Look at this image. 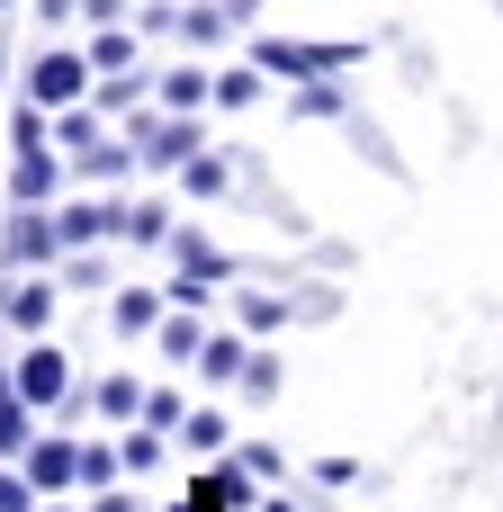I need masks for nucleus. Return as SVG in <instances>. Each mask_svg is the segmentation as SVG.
I'll return each mask as SVG.
<instances>
[{
    "label": "nucleus",
    "instance_id": "obj_8",
    "mask_svg": "<svg viewBox=\"0 0 503 512\" xmlns=\"http://www.w3.org/2000/svg\"><path fill=\"white\" fill-rule=\"evenodd\" d=\"M198 512H252L261 504V477H252V459L243 450H225V459H207V477H198Z\"/></svg>",
    "mask_w": 503,
    "mask_h": 512
},
{
    "label": "nucleus",
    "instance_id": "obj_25",
    "mask_svg": "<svg viewBox=\"0 0 503 512\" xmlns=\"http://www.w3.org/2000/svg\"><path fill=\"white\" fill-rule=\"evenodd\" d=\"M225 432H234V423H225V405H189V423H180L171 441H180V450H198V459H225Z\"/></svg>",
    "mask_w": 503,
    "mask_h": 512
},
{
    "label": "nucleus",
    "instance_id": "obj_2",
    "mask_svg": "<svg viewBox=\"0 0 503 512\" xmlns=\"http://www.w3.org/2000/svg\"><path fill=\"white\" fill-rule=\"evenodd\" d=\"M252 63L279 72V81H324V72L369 63V45L360 36H333V45H315V36H252Z\"/></svg>",
    "mask_w": 503,
    "mask_h": 512
},
{
    "label": "nucleus",
    "instance_id": "obj_22",
    "mask_svg": "<svg viewBox=\"0 0 503 512\" xmlns=\"http://www.w3.org/2000/svg\"><path fill=\"white\" fill-rule=\"evenodd\" d=\"M144 90H153L144 72H99V81H90V108H99V117H135Z\"/></svg>",
    "mask_w": 503,
    "mask_h": 512
},
{
    "label": "nucleus",
    "instance_id": "obj_30",
    "mask_svg": "<svg viewBox=\"0 0 503 512\" xmlns=\"http://www.w3.org/2000/svg\"><path fill=\"white\" fill-rule=\"evenodd\" d=\"M180 36H189V45H225V36H234L225 0H189V9H180Z\"/></svg>",
    "mask_w": 503,
    "mask_h": 512
},
{
    "label": "nucleus",
    "instance_id": "obj_35",
    "mask_svg": "<svg viewBox=\"0 0 503 512\" xmlns=\"http://www.w3.org/2000/svg\"><path fill=\"white\" fill-rule=\"evenodd\" d=\"M90 512H144V504H135L126 486H99V495H90Z\"/></svg>",
    "mask_w": 503,
    "mask_h": 512
},
{
    "label": "nucleus",
    "instance_id": "obj_32",
    "mask_svg": "<svg viewBox=\"0 0 503 512\" xmlns=\"http://www.w3.org/2000/svg\"><path fill=\"white\" fill-rule=\"evenodd\" d=\"M126 477V459H117V441H81V486L99 495V486H117Z\"/></svg>",
    "mask_w": 503,
    "mask_h": 512
},
{
    "label": "nucleus",
    "instance_id": "obj_1",
    "mask_svg": "<svg viewBox=\"0 0 503 512\" xmlns=\"http://www.w3.org/2000/svg\"><path fill=\"white\" fill-rule=\"evenodd\" d=\"M117 135L135 144V162H144L153 180H180V162L207 144V126H198V117H180V108H135Z\"/></svg>",
    "mask_w": 503,
    "mask_h": 512
},
{
    "label": "nucleus",
    "instance_id": "obj_6",
    "mask_svg": "<svg viewBox=\"0 0 503 512\" xmlns=\"http://www.w3.org/2000/svg\"><path fill=\"white\" fill-rule=\"evenodd\" d=\"M54 270H18L9 288H0V333H18V342H36L45 324H54Z\"/></svg>",
    "mask_w": 503,
    "mask_h": 512
},
{
    "label": "nucleus",
    "instance_id": "obj_34",
    "mask_svg": "<svg viewBox=\"0 0 503 512\" xmlns=\"http://www.w3.org/2000/svg\"><path fill=\"white\" fill-rule=\"evenodd\" d=\"M135 27H144V45H162V36H180V9H171V0H144Z\"/></svg>",
    "mask_w": 503,
    "mask_h": 512
},
{
    "label": "nucleus",
    "instance_id": "obj_31",
    "mask_svg": "<svg viewBox=\"0 0 503 512\" xmlns=\"http://www.w3.org/2000/svg\"><path fill=\"white\" fill-rule=\"evenodd\" d=\"M135 423H153V432H180V423H189V396H180V387H144V414H135Z\"/></svg>",
    "mask_w": 503,
    "mask_h": 512
},
{
    "label": "nucleus",
    "instance_id": "obj_7",
    "mask_svg": "<svg viewBox=\"0 0 503 512\" xmlns=\"http://www.w3.org/2000/svg\"><path fill=\"white\" fill-rule=\"evenodd\" d=\"M18 468H27L36 495H72V486H81V432H36V441L18 450Z\"/></svg>",
    "mask_w": 503,
    "mask_h": 512
},
{
    "label": "nucleus",
    "instance_id": "obj_12",
    "mask_svg": "<svg viewBox=\"0 0 503 512\" xmlns=\"http://www.w3.org/2000/svg\"><path fill=\"white\" fill-rule=\"evenodd\" d=\"M243 360H252V342H243V324H216V333L198 342V360H189V369H198L207 387H234V378H243Z\"/></svg>",
    "mask_w": 503,
    "mask_h": 512
},
{
    "label": "nucleus",
    "instance_id": "obj_40",
    "mask_svg": "<svg viewBox=\"0 0 503 512\" xmlns=\"http://www.w3.org/2000/svg\"><path fill=\"white\" fill-rule=\"evenodd\" d=\"M0 9H9V0H0Z\"/></svg>",
    "mask_w": 503,
    "mask_h": 512
},
{
    "label": "nucleus",
    "instance_id": "obj_24",
    "mask_svg": "<svg viewBox=\"0 0 503 512\" xmlns=\"http://www.w3.org/2000/svg\"><path fill=\"white\" fill-rule=\"evenodd\" d=\"M162 315H171V306H162V297H153V288H117V306H108V324H117V333H126V342H144V333H153V324H162Z\"/></svg>",
    "mask_w": 503,
    "mask_h": 512
},
{
    "label": "nucleus",
    "instance_id": "obj_37",
    "mask_svg": "<svg viewBox=\"0 0 503 512\" xmlns=\"http://www.w3.org/2000/svg\"><path fill=\"white\" fill-rule=\"evenodd\" d=\"M72 9H81V0H36V18H45V27H63Z\"/></svg>",
    "mask_w": 503,
    "mask_h": 512
},
{
    "label": "nucleus",
    "instance_id": "obj_23",
    "mask_svg": "<svg viewBox=\"0 0 503 512\" xmlns=\"http://www.w3.org/2000/svg\"><path fill=\"white\" fill-rule=\"evenodd\" d=\"M99 135H108V117H99L90 99H72V108H54V153H63V162H72L81 144H99Z\"/></svg>",
    "mask_w": 503,
    "mask_h": 512
},
{
    "label": "nucleus",
    "instance_id": "obj_27",
    "mask_svg": "<svg viewBox=\"0 0 503 512\" xmlns=\"http://www.w3.org/2000/svg\"><path fill=\"white\" fill-rule=\"evenodd\" d=\"M162 450H171V432H153V423H126V432H117L126 477H153V468H162Z\"/></svg>",
    "mask_w": 503,
    "mask_h": 512
},
{
    "label": "nucleus",
    "instance_id": "obj_9",
    "mask_svg": "<svg viewBox=\"0 0 503 512\" xmlns=\"http://www.w3.org/2000/svg\"><path fill=\"white\" fill-rule=\"evenodd\" d=\"M63 189V153L54 144H18L9 153V207H54Z\"/></svg>",
    "mask_w": 503,
    "mask_h": 512
},
{
    "label": "nucleus",
    "instance_id": "obj_28",
    "mask_svg": "<svg viewBox=\"0 0 503 512\" xmlns=\"http://www.w3.org/2000/svg\"><path fill=\"white\" fill-rule=\"evenodd\" d=\"M279 387H288V369H279V351H252V360H243V378H234V396H243V405H270Z\"/></svg>",
    "mask_w": 503,
    "mask_h": 512
},
{
    "label": "nucleus",
    "instance_id": "obj_36",
    "mask_svg": "<svg viewBox=\"0 0 503 512\" xmlns=\"http://www.w3.org/2000/svg\"><path fill=\"white\" fill-rule=\"evenodd\" d=\"M81 18H90V27H117V18H126V0H81Z\"/></svg>",
    "mask_w": 503,
    "mask_h": 512
},
{
    "label": "nucleus",
    "instance_id": "obj_13",
    "mask_svg": "<svg viewBox=\"0 0 503 512\" xmlns=\"http://www.w3.org/2000/svg\"><path fill=\"white\" fill-rule=\"evenodd\" d=\"M81 54H90V72H135V63H144V27H126V18H117V27H90Z\"/></svg>",
    "mask_w": 503,
    "mask_h": 512
},
{
    "label": "nucleus",
    "instance_id": "obj_33",
    "mask_svg": "<svg viewBox=\"0 0 503 512\" xmlns=\"http://www.w3.org/2000/svg\"><path fill=\"white\" fill-rule=\"evenodd\" d=\"M36 504H45V495L27 486V468H18V459H0V512H36Z\"/></svg>",
    "mask_w": 503,
    "mask_h": 512
},
{
    "label": "nucleus",
    "instance_id": "obj_3",
    "mask_svg": "<svg viewBox=\"0 0 503 512\" xmlns=\"http://www.w3.org/2000/svg\"><path fill=\"white\" fill-rule=\"evenodd\" d=\"M9 378H18V396H27L36 414H54V405H72V387H81V378H72V351H54L45 333H36V342H27V351L9 360Z\"/></svg>",
    "mask_w": 503,
    "mask_h": 512
},
{
    "label": "nucleus",
    "instance_id": "obj_38",
    "mask_svg": "<svg viewBox=\"0 0 503 512\" xmlns=\"http://www.w3.org/2000/svg\"><path fill=\"white\" fill-rule=\"evenodd\" d=\"M225 18H234V27H252V18H261V0H225Z\"/></svg>",
    "mask_w": 503,
    "mask_h": 512
},
{
    "label": "nucleus",
    "instance_id": "obj_5",
    "mask_svg": "<svg viewBox=\"0 0 503 512\" xmlns=\"http://www.w3.org/2000/svg\"><path fill=\"white\" fill-rule=\"evenodd\" d=\"M0 261H9V270H54V261H63L54 207H9V216H0Z\"/></svg>",
    "mask_w": 503,
    "mask_h": 512
},
{
    "label": "nucleus",
    "instance_id": "obj_15",
    "mask_svg": "<svg viewBox=\"0 0 503 512\" xmlns=\"http://www.w3.org/2000/svg\"><path fill=\"white\" fill-rule=\"evenodd\" d=\"M180 198H198V207H207V198H234V162H225L216 144H198V153L180 162Z\"/></svg>",
    "mask_w": 503,
    "mask_h": 512
},
{
    "label": "nucleus",
    "instance_id": "obj_29",
    "mask_svg": "<svg viewBox=\"0 0 503 512\" xmlns=\"http://www.w3.org/2000/svg\"><path fill=\"white\" fill-rule=\"evenodd\" d=\"M90 414H99V423H135V414H144V387H135V378H99V387H90Z\"/></svg>",
    "mask_w": 503,
    "mask_h": 512
},
{
    "label": "nucleus",
    "instance_id": "obj_21",
    "mask_svg": "<svg viewBox=\"0 0 503 512\" xmlns=\"http://www.w3.org/2000/svg\"><path fill=\"white\" fill-rule=\"evenodd\" d=\"M207 333H216V324H198V306H171V315L153 324V351H162V360H198Z\"/></svg>",
    "mask_w": 503,
    "mask_h": 512
},
{
    "label": "nucleus",
    "instance_id": "obj_39",
    "mask_svg": "<svg viewBox=\"0 0 503 512\" xmlns=\"http://www.w3.org/2000/svg\"><path fill=\"white\" fill-rule=\"evenodd\" d=\"M261 512H306V495H270V504H261Z\"/></svg>",
    "mask_w": 503,
    "mask_h": 512
},
{
    "label": "nucleus",
    "instance_id": "obj_14",
    "mask_svg": "<svg viewBox=\"0 0 503 512\" xmlns=\"http://www.w3.org/2000/svg\"><path fill=\"white\" fill-rule=\"evenodd\" d=\"M126 171H144V162H135V144H126L117 126H108L99 144H81V153H72V180H126Z\"/></svg>",
    "mask_w": 503,
    "mask_h": 512
},
{
    "label": "nucleus",
    "instance_id": "obj_18",
    "mask_svg": "<svg viewBox=\"0 0 503 512\" xmlns=\"http://www.w3.org/2000/svg\"><path fill=\"white\" fill-rule=\"evenodd\" d=\"M261 90H270V72H261L252 54L216 72V108H225V117H243V108H261Z\"/></svg>",
    "mask_w": 503,
    "mask_h": 512
},
{
    "label": "nucleus",
    "instance_id": "obj_11",
    "mask_svg": "<svg viewBox=\"0 0 503 512\" xmlns=\"http://www.w3.org/2000/svg\"><path fill=\"white\" fill-rule=\"evenodd\" d=\"M153 108H180V117L216 108V72H207V63H171V72H153Z\"/></svg>",
    "mask_w": 503,
    "mask_h": 512
},
{
    "label": "nucleus",
    "instance_id": "obj_20",
    "mask_svg": "<svg viewBox=\"0 0 503 512\" xmlns=\"http://www.w3.org/2000/svg\"><path fill=\"white\" fill-rule=\"evenodd\" d=\"M171 225H180V216H171L162 198H135V207L117 216V243H144V252H162V243H171Z\"/></svg>",
    "mask_w": 503,
    "mask_h": 512
},
{
    "label": "nucleus",
    "instance_id": "obj_19",
    "mask_svg": "<svg viewBox=\"0 0 503 512\" xmlns=\"http://www.w3.org/2000/svg\"><path fill=\"white\" fill-rule=\"evenodd\" d=\"M288 117H351L342 72H324V81H288Z\"/></svg>",
    "mask_w": 503,
    "mask_h": 512
},
{
    "label": "nucleus",
    "instance_id": "obj_17",
    "mask_svg": "<svg viewBox=\"0 0 503 512\" xmlns=\"http://www.w3.org/2000/svg\"><path fill=\"white\" fill-rule=\"evenodd\" d=\"M36 441V405L18 396V378H9V360H0V459H18Z\"/></svg>",
    "mask_w": 503,
    "mask_h": 512
},
{
    "label": "nucleus",
    "instance_id": "obj_26",
    "mask_svg": "<svg viewBox=\"0 0 503 512\" xmlns=\"http://www.w3.org/2000/svg\"><path fill=\"white\" fill-rule=\"evenodd\" d=\"M288 315H297V297H270V288H243V297H234V324H243V333H279Z\"/></svg>",
    "mask_w": 503,
    "mask_h": 512
},
{
    "label": "nucleus",
    "instance_id": "obj_16",
    "mask_svg": "<svg viewBox=\"0 0 503 512\" xmlns=\"http://www.w3.org/2000/svg\"><path fill=\"white\" fill-rule=\"evenodd\" d=\"M162 252H171V270H198V279H234V261H225V252H216L198 225H171V243H162Z\"/></svg>",
    "mask_w": 503,
    "mask_h": 512
},
{
    "label": "nucleus",
    "instance_id": "obj_10",
    "mask_svg": "<svg viewBox=\"0 0 503 512\" xmlns=\"http://www.w3.org/2000/svg\"><path fill=\"white\" fill-rule=\"evenodd\" d=\"M117 198H63L54 207V234H63V252H90V243H117Z\"/></svg>",
    "mask_w": 503,
    "mask_h": 512
},
{
    "label": "nucleus",
    "instance_id": "obj_4",
    "mask_svg": "<svg viewBox=\"0 0 503 512\" xmlns=\"http://www.w3.org/2000/svg\"><path fill=\"white\" fill-rule=\"evenodd\" d=\"M90 81H99V72H90L81 45H45V54L27 63V99H36V108H72V99H90Z\"/></svg>",
    "mask_w": 503,
    "mask_h": 512
}]
</instances>
